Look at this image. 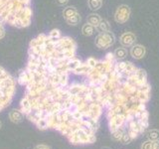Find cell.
<instances>
[{"label": "cell", "instance_id": "cell-3", "mask_svg": "<svg viewBox=\"0 0 159 149\" xmlns=\"http://www.w3.org/2000/svg\"><path fill=\"white\" fill-rule=\"evenodd\" d=\"M66 21L70 24V25H77L80 21H81V17L79 16V14H76L72 16L71 18L66 19Z\"/></svg>", "mask_w": 159, "mask_h": 149}, {"label": "cell", "instance_id": "cell-8", "mask_svg": "<svg viewBox=\"0 0 159 149\" xmlns=\"http://www.w3.org/2000/svg\"><path fill=\"white\" fill-rule=\"evenodd\" d=\"M5 35V30H4V27H3V23L0 21V40H1Z\"/></svg>", "mask_w": 159, "mask_h": 149}, {"label": "cell", "instance_id": "cell-5", "mask_svg": "<svg viewBox=\"0 0 159 149\" xmlns=\"http://www.w3.org/2000/svg\"><path fill=\"white\" fill-rule=\"evenodd\" d=\"M99 23V18L98 15H91L89 17V24H91L92 26H97Z\"/></svg>", "mask_w": 159, "mask_h": 149}, {"label": "cell", "instance_id": "cell-7", "mask_svg": "<svg viewBox=\"0 0 159 149\" xmlns=\"http://www.w3.org/2000/svg\"><path fill=\"white\" fill-rule=\"evenodd\" d=\"M89 7L92 9H98L99 6H101V2H99V0H89Z\"/></svg>", "mask_w": 159, "mask_h": 149}, {"label": "cell", "instance_id": "cell-10", "mask_svg": "<svg viewBox=\"0 0 159 149\" xmlns=\"http://www.w3.org/2000/svg\"><path fill=\"white\" fill-rule=\"evenodd\" d=\"M36 149H50L49 147H47L46 145H39L36 147Z\"/></svg>", "mask_w": 159, "mask_h": 149}, {"label": "cell", "instance_id": "cell-2", "mask_svg": "<svg viewBox=\"0 0 159 149\" xmlns=\"http://www.w3.org/2000/svg\"><path fill=\"white\" fill-rule=\"evenodd\" d=\"M76 14H78V11L75 7H67V8H65L63 11V15L65 19L71 18L72 16H74V15H76Z\"/></svg>", "mask_w": 159, "mask_h": 149}, {"label": "cell", "instance_id": "cell-1", "mask_svg": "<svg viewBox=\"0 0 159 149\" xmlns=\"http://www.w3.org/2000/svg\"><path fill=\"white\" fill-rule=\"evenodd\" d=\"M9 117L13 122H20L22 120L23 117V113L21 111H18V109H14L11 112L9 113Z\"/></svg>", "mask_w": 159, "mask_h": 149}, {"label": "cell", "instance_id": "cell-6", "mask_svg": "<svg viewBox=\"0 0 159 149\" xmlns=\"http://www.w3.org/2000/svg\"><path fill=\"white\" fill-rule=\"evenodd\" d=\"M49 36L54 39H59V38H61V32H60V30L58 29H53L52 31L50 32Z\"/></svg>", "mask_w": 159, "mask_h": 149}, {"label": "cell", "instance_id": "cell-4", "mask_svg": "<svg viewBox=\"0 0 159 149\" xmlns=\"http://www.w3.org/2000/svg\"><path fill=\"white\" fill-rule=\"evenodd\" d=\"M93 32V28L91 24H86L83 27V33L84 35H87V36H89V35H92Z\"/></svg>", "mask_w": 159, "mask_h": 149}, {"label": "cell", "instance_id": "cell-11", "mask_svg": "<svg viewBox=\"0 0 159 149\" xmlns=\"http://www.w3.org/2000/svg\"><path fill=\"white\" fill-rule=\"evenodd\" d=\"M0 127H1V122H0Z\"/></svg>", "mask_w": 159, "mask_h": 149}, {"label": "cell", "instance_id": "cell-9", "mask_svg": "<svg viewBox=\"0 0 159 149\" xmlns=\"http://www.w3.org/2000/svg\"><path fill=\"white\" fill-rule=\"evenodd\" d=\"M68 1H69V0H56V2L59 5H64V4H66Z\"/></svg>", "mask_w": 159, "mask_h": 149}]
</instances>
